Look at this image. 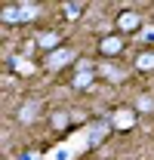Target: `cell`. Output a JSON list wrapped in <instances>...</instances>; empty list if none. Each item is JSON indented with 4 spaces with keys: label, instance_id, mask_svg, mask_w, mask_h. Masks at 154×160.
Returning a JSON list of instances; mask_svg holds the SVG:
<instances>
[{
    "label": "cell",
    "instance_id": "obj_1",
    "mask_svg": "<svg viewBox=\"0 0 154 160\" xmlns=\"http://www.w3.org/2000/svg\"><path fill=\"white\" fill-rule=\"evenodd\" d=\"M37 16V3H3L0 6V22L3 25H16V22H28Z\"/></svg>",
    "mask_w": 154,
    "mask_h": 160
},
{
    "label": "cell",
    "instance_id": "obj_2",
    "mask_svg": "<svg viewBox=\"0 0 154 160\" xmlns=\"http://www.w3.org/2000/svg\"><path fill=\"white\" fill-rule=\"evenodd\" d=\"M96 71H99V68L90 59H80V62H77V74H74V80H71V86H74V89H90L93 80H96Z\"/></svg>",
    "mask_w": 154,
    "mask_h": 160
},
{
    "label": "cell",
    "instance_id": "obj_4",
    "mask_svg": "<svg viewBox=\"0 0 154 160\" xmlns=\"http://www.w3.org/2000/svg\"><path fill=\"white\" fill-rule=\"evenodd\" d=\"M111 126L120 129V132L133 129V126H136V111H130V108H117L114 114H111Z\"/></svg>",
    "mask_w": 154,
    "mask_h": 160
},
{
    "label": "cell",
    "instance_id": "obj_10",
    "mask_svg": "<svg viewBox=\"0 0 154 160\" xmlns=\"http://www.w3.org/2000/svg\"><path fill=\"white\" fill-rule=\"evenodd\" d=\"M37 111H40V105H37V102H28V105H25V108L19 111V120H22V123H31V120L37 117Z\"/></svg>",
    "mask_w": 154,
    "mask_h": 160
},
{
    "label": "cell",
    "instance_id": "obj_6",
    "mask_svg": "<svg viewBox=\"0 0 154 160\" xmlns=\"http://www.w3.org/2000/svg\"><path fill=\"white\" fill-rule=\"evenodd\" d=\"M96 74L105 77V80H111V83H117V80H123V68H117V65H111V62H102Z\"/></svg>",
    "mask_w": 154,
    "mask_h": 160
},
{
    "label": "cell",
    "instance_id": "obj_13",
    "mask_svg": "<svg viewBox=\"0 0 154 160\" xmlns=\"http://www.w3.org/2000/svg\"><path fill=\"white\" fill-rule=\"evenodd\" d=\"M13 68H16L19 74H31V71H34V65H31L28 59H16V62H13Z\"/></svg>",
    "mask_w": 154,
    "mask_h": 160
},
{
    "label": "cell",
    "instance_id": "obj_3",
    "mask_svg": "<svg viewBox=\"0 0 154 160\" xmlns=\"http://www.w3.org/2000/svg\"><path fill=\"white\" fill-rule=\"evenodd\" d=\"M77 56L74 49H68V46H59V49H53V52H46V68L49 71H62L65 65H71Z\"/></svg>",
    "mask_w": 154,
    "mask_h": 160
},
{
    "label": "cell",
    "instance_id": "obj_7",
    "mask_svg": "<svg viewBox=\"0 0 154 160\" xmlns=\"http://www.w3.org/2000/svg\"><path fill=\"white\" fill-rule=\"evenodd\" d=\"M136 28H139V16H136V12L126 9V12L117 16V31H120V34H123V31H136Z\"/></svg>",
    "mask_w": 154,
    "mask_h": 160
},
{
    "label": "cell",
    "instance_id": "obj_8",
    "mask_svg": "<svg viewBox=\"0 0 154 160\" xmlns=\"http://www.w3.org/2000/svg\"><path fill=\"white\" fill-rule=\"evenodd\" d=\"M108 129H111V123H108V120H99L96 126L90 129V145H102L105 136H108Z\"/></svg>",
    "mask_w": 154,
    "mask_h": 160
},
{
    "label": "cell",
    "instance_id": "obj_5",
    "mask_svg": "<svg viewBox=\"0 0 154 160\" xmlns=\"http://www.w3.org/2000/svg\"><path fill=\"white\" fill-rule=\"evenodd\" d=\"M120 49H123V34H108V37L99 40V52L102 56H120Z\"/></svg>",
    "mask_w": 154,
    "mask_h": 160
},
{
    "label": "cell",
    "instance_id": "obj_14",
    "mask_svg": "<svg viewBox=\"0 0 154 160\" xmlns=\"http://www.w3.org/2000/svg\"><path fill=\"white\" fill-rule=\"evenodd\" d=\"M154 108V99L151 96H142V99H139V111H151Z\"/></svg>",
    "mask_w": 154,
    "mask_h": 160
},
{
    "label": "cell",
    "instance_id": "obj_9",
    "mask_svg": "<svg viewBox=\"0 0 154 160\" xmlns=\"http://www.w3.org/2000/svg\"><path fill=\"white\" fill-rule=\"evenodd\" d=\"M37 43L46 49V52H53V49H59V34L56 31H43V34L37 37Z\"/></svg>",
    "mask_w": 154,
    "mask_h": 160
},
{
    "label": "cell",
    "instance_id": "obj_15",
    "mask_svg": "<svg viewBox=\"0 0 154 160\" xmlns=\"http://www.w3.org/2000/svg\"><path fill=\"white\" fill-rule=\"evenodd\" d=\"M53 126H56V129H65V126H68V114H56V117H53Z\"/></svg>",
    "mask_w": 154,
    "mask_h": 160
},
{
    "label": "cell",
    "instance_id": "obj_12",
    "mask_svg": "<svg viewBox=\"0 0 154 160\" xmlns=\"http://www.w3.org/2000/svg\"><path fill=\"white\" fill-rule=\"evenodd\" d=\"M83 3H65V19H80Z\"/></svg>",
    "mask_w": 154,
    "mask_h": 160
},
{
    "label": "cell",
    "instance_id": "obj_11",
    "mask_svg": "<svg viewBox=\"0 0 154 160\" xmlns=\"http://www.w3.org/2000/svg\"><path fill=\"white\" fill-rule=\"evenodd\" d=\"M136 68H139V71H151L154 68V52H142V56L136 59Z\"/></svg>",
    "mask_w": 154,
    "mask_h": 160
}]
</instances>
